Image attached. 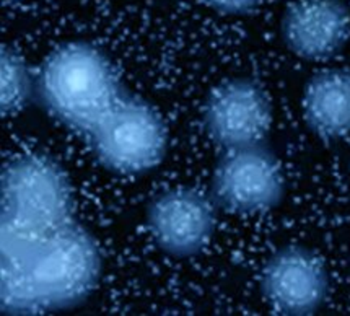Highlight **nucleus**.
<instances>
[{
    "label": "nucleus",
    "instance_id": "1",
    "mask_svg": "<svg viewBox=\"0 0 350 316\" xmlns=\"http://www.w3.org/2000/svg\"><path fill=\"white\" fill-rule=\"evenodd\" d=\"M0 258L3 315L75 308L96 292L103 274L98 241L77 220L31 240L0 241Z\"/></svg>",
    "mask_w": 350,
    "mask_h": 316
},
{
    "label": "nucleus",
    "instance_id": "2",
    "mask_svg": "<svg viewBox=\"0 0 350 316\" xmlns=\"http://www.w3.org/2000/svg\"><path fill=\"white\" fill-rule=\"evenodd\" d=\"M126 95L108 55L87 41L59 44L46 55L36 74V103L83 137Z\"/></svg>",
    "mask_w": 350,
    "mask_h": 316
},
{
    "label": "nucleus",
    "instance_id": "8",
    "mask_svg": "<svg viewBox=\"0 0 350 316\" xmlns=\"http://www.w3.org/2000/svg\"><path fill=\"white\" fill-rule=\"evenodd\" d=\"M329 271L318 253L303 245H287L267 258L259 287L272 310L287 316L318 313L329 295Z\"/></svg>",
    "mask_w": 350,
    "mask_h": 316
},
{
    "label": "nucleus",
    "instance_id": "11",
    "mask_svg": "<svg viewBox=\"0 0 350 316\" xmlns=\"http://www.w3.org/2000/svg\"><path fill=\"white\" fill-rule=\"evenodd\" d=\"M36 103V75L18 51L3 44L0 54V109L15 116Z\"/></svg>",
    "mask_w": 350,
    "mask_h": 316
},
{
    "label": "nucleus",
    "instance_id": "7",
    "mask_svg": "<svg viewBox=\"0 0 350 316\" xmlns=\"http://www.w3.org/2000/svg\"><path fill=\"white\" fill-rule=\"evenodd\" d=\"M217 209L211 194L193 187H172L147 204L145 225L153 243L165 254L176 259L193 258L212 241Z\"/></svg>",
    "mask_w": 350,
    "mask_h": 316
},
{
    "label": "nucleus",
    "instance_id": "3",
    "mask_svg": "<svg viewBox=\"0 0 350 316\" xmlns=\"http://www.w3.org/2000/svg\"><path fill=\"white\" fill-rule=\"evenodd\" d=\"M0 193V241L31 240L75 220L69 178L42 153L12 158L2 170Z\"/></svg>",
    "mask_w": 350,
    "mask_h": 316
},
{
    "label": "nucleus",
    "instance_id": "12",
    "mask_svg": "<svg viewBox=\"0 0 350 316\" xmlns=\"http://www.w3.org/2000/svg\"><path fill=\"white\" fill-rule=\"evenodd\" d=\"M207 7L215 10L217 14L241 16L253 14L262 3V0H202Z\"/></svg>",
    "mask_w": 350,
    "mask_h": 316
},
{
    "label": "nucleus",
    "instance_id": "9",
    "mask_svg": "<svg viewBox=\"0 0 350 316\" xmlns=\"http://www.w3.org/2000/svg\"><path fill=\"white\" fill-rule=\"evenodd\" d=\"M280 38L303 61H329L350 40L349 7L342 0H295L282 16Z\"/></svg>",
    "mask_w": 350,
    "mask_h": 316
},
{
    "label": "nucleus",
    "instance_id": "6",
    "mask_svg": "<svg viewBox=\"0 0 350 316\" xmlns=\"http://www.w3.org/2000/svg\"><path fill=\"white\" fill-rule=\"evenodd\" d=\"M272 121L271 98L253 77H233L215 85L202 109L204 131L220 150L266 142Z\"/></svg>",
    "mask_w": 350,
    "mask_h": 316
},
{
    "label": "nucleus",
    "instance_id": "5",
    "mask_svg": "<svg viewBox=\"0 0 350 316\" xmlns=\"http://www.w3.org/2000/svg\"><path fill=\"white\" fill-rule=\"evenodd\" d=\"M208 194L221 211L241 215L279 207L285 198V174L267 140L221 150Z\"/></svg>",
    "mask_w": 350,
    "mask_h": 316
},
{
    "label": "nucleus",
    "instance_id": "10",
    "mask_svg": "<svg viewBox=\"0 0 350 316\" xmlns=\"http://www.w3.org/2000/svg\"><path fill=\"white\" fill-rule=\"evenodd\" d=\"M306 127L323 140L350 135V70L326 69L311 77L301 98Z\"/></svg>",
    "mask_w": 350,
    "mask_h": 316
},
{
    "label": "nucleus",
    "instance_id": "4",
    "mask_svg": "<svg viewBox=\"0 0 350 316\" xmlns=\"http://www.w3.org/2000/svg\"><path fill=\"white\" fill-rule=\"evenodd\" d=\"M85 139L98 163L121 176L155 170L165 160L170 144L161 114L129 92Z\"/></svg>",
    "mask_w": 350,
    "mask_h": 316
}]
</instances>
